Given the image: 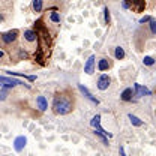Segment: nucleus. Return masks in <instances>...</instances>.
<instances>
[{
	"label": "nucleus",
	"instance_id": "21",
	"mask_svg": "<svg viewBox=\"0 0 156 156\" xmlns=\"http://www.w3.org/2000/svg\"><path fill=\"white\" fill-rule=\"evenodd\" d=\"M120 156H125V152H123V147H120Z\"/></svg>",
	"mask_w": 156,
	"mask_h": 156
},
{
	"label": "nucleus",
	"instance_id": "15",
	"mask_svg": "<svg viewBox=\"0 0 156 156\" xmlns=\"http://www.w3.org/2000/svg\"><path fill=\"white\" fill-rule=\"evenodd\" d=\"M114 57H116L117 60L125 58V50H123L122 47H114Z\"/></svg>",
	"mask_w": 156,
	"mask_h": 156
},
{
	"label": "nucleus",
	"instance_id": "6",
	"mask_svg": "<svg viewBox=\"0 0 156 156\" xmlns=\"http://www.w3.org/2000/svg\"><path fill=\"white\" fill-rule=\"evenodd\" d=\"M123 6L135 14H141L146 9V0H123Z\"/></svg>",
	"mask_w": 156,
	"mask_h": 156
},
{
	"label": "nucleus",
	"instance_id": "11",
	"mask_svg": "<svg viewBox=\"0 0 156 156\" xmlns=\"http://www.w3.org/2000/svg\"><path fill=\"white\" fill-rule=\"evenodd\" d=\"M134 96H135L134 89H132V87H128V89H125V90L122 92L120 99H122V101H125V102H129V101H132V98Z\"/></svg>",
	"mask_w": 156,
	"mask_h": 156
},
{
	"label": "nucleus",
	"instance_id": "10",
	"mask_svg": "<svg viewBox=\"0 0 156 156\" xmlns=\"http://www.w3.org/2000/svg\"><path fill=\"white\" fill-rule=\"evenodd\" d=\"M35 108H36V110H39L41 113L47 111V108H48V102H47L45 96H42V95L36 96V99H35Z\"/></svg>",
	"mask_w": 156,
	"mask_h": 156
},
{
	"label": "nucleus",
	"instance_id": "20",
	"mask_svg": "<svg viewBox=\"0 0 156 156\" xmlns=\"http://www.w3.org/2000/svg\"><path fill=\"white\" fill-rule=\"evenodd\" d=\"M104 15H105V24L108 26L110 24V11H108V8H104Z\"/></svg>",
	"mask_w": 156,
	"mask_h": 156
},
{
	"label": "nucleus",
	"instance_id": "5",
	"mask_svg": "<svg viewBox=\"0 0 156 156\" xmlns=\"http://www.w3.org/2000/svg\"><path fill=\"white\" fill-rule=\"evenodd\" d=\"M58 6H62L58 0H32V5H30L35 14L45 12L47 9H57Z\"/></svg>",
	"mask_w": 156,
	"mask_h": 156
},
{
	"label": "nucleus",
	"instance_id": "14",
	"mask_svg": "<svg viewBox=\"0 0 156 156\" xmlns=\"http://www.w3.org/2000/svg\"><path fill=\"white\" fill-rule=\"evenodd\" d=\"M0 63H5V65H9L11 63V58L8 56V51L0 48Z\"/></svg>",
	"mask_w": 156,
	"mask_h": 156
},
{
	"label": "nucleus",
	"instance_id": "16",
	"mask_svg": "<svg viewBox=\"0 0 156 156\" xmlns=\"http://www.w3.org/2000/svg\"><path fill=\"white\" fill-rule=\"evenodd\" d=\"M143 65H144V66H149V68H152V66L155 65V58L152 57V56H146V57L143 58Z\"/></svg>",
	"mask_w": 156,
	"mask_h": 156
},
{
	"label": "nucleus",
	"instance_id": "7",
	"mask_svg": "<svg viewBox=\"0 0 156 156\" xmlns=\"http://www.w3.org/2000/svg\"><path fill=\"white\" fill-rule=\"evenodd\" d=\"M113 65H114V62L108 56H101V57L98 58V71H101V72L110 71L113 68Z\"/></svg>",
	"mask_w": 156,
	"mask_h": 156
},
{
	"label": "nucleus",
	"instance_id": "1",
	"mask_svg": "<svg viewBox=\"0 0 156 156\" xmlns=\"http://www.w3.org/2000/svg\"><path fill=\"white\" fill-rule=\"evenodd\" d=\"M77 105V98L74 90L71 89H63L54 95L53 99V113L56 116H66L75 110Z\"/></svg>",
	"mask_w": 156,
	"mask_h": 156
},
{
	"label": "nucleus",
	"instance_id": "3",
	"mask_svg": "<svg viewBox=\"0 0 156 156\" xmlns=\"http://www.w3.org/2000/svg\"><path fill=\"white\" fill-rule=\"evenodd\" d=\"M41 18H42L44 26L47 27V30L50 32V35H51L53 38H56L58 30L62 29V23H63L60 11H58V9H47Z\"/></svg>",
	"mask_w": 156,
	"mask_h": 156
},
{
	"label": "nucleus",
	"instance_id": "17",
	"mask_svg": "<svg viewBox=\"0 0 156 156\" xmlns=\"http://www.w3.org/2000/svg\"><path fill=\"white\" fill-rule=\"evenodd\" d=\"M129 120H131V123L135 125V126H143V125H144V123H143L136 116H134V114H129Z\"/></svg>",
	"mask_w": 156,
	"mask_h": 156
},
{
	"label": "nucleus",
	"instance_id": "18",
	"mask_svg": "<svg viewBox=\"0 0 156 156\" xmlns=\"http://www.w3.org/2000/svg\"><path fill=\"white\" fill-rule=\"evenodd\" d=\"M80 90H81V92H83V93H84L86 96L89 98V99H90L92 102H95V104H99V101H98V99H95V98L92 96V95H90V93L87 92V89H86V87H83V86H80Z\"/></svg>",
	"mask_w": 156,
	"mask_h": 156
},
{
	"label": "nucleus",
	"instance_id": "4",
	"mask_svg": "<svg viewBox=\"0 0 156 156\" xmlns=\"http://www.w3.org/2000/svg\"><path fill=\"white\" fill-rule=\"evenodd\" d=\"M21 48L29 54H36L38 50V35L33 29H26L21 32Z\"/></svg>",
	"mask_w": 156,
	"mask_h": 156
},
{
	"label": "nucleus",
	"instance_id": "12",
	"mask_svg": "<svg viewBox=\"0 0 156 156\" xmlns=\"http://www.w3.org/2000/svg\"><path fill=\"white\" fill-rule=\"evenodd\" d=\"M18 84H23V83H21V81H17V80H9V78L0 77V86H5V87H14V86H18Z\"/></svg>",
	"mask_w": 156,
	"mask_h": 156
},
{
	"label": "nucleus",
	"instance_id": "2",
	"mask_svg": "<svg viewBox=\"0 0 156 156\" xmlns=\"http://www.w3.org/2000/svg\"><path fill=\"white\" fill-rule=\"evenodd\" d=\"M156 36V20L150 18L147 24H143L135 33V38H134V42H135V47L138 51H141L144 48V45L147 44L149 39H153Z\"/></svg>",
	"mask_w": 156,
	"mask_h": 156
},
{
	"label": "nucleus",
	"instance_id": "9",
	"mask_svg": "<svg viewBox=\"0 0 156 156\" xmlns=\"http://www.w3.org/2000/svg\"><path fill=\"white\" fill-rule=\"evenodd\" d=\"M95 69H96V56H90V57L87 58L86 65H84V72L89 74V75H92L95 72Z\"/></svg>",
	"mask_w": 156,
	"mask_h": 156
},
{
	"label": "nucleus",
	"instance_id": "8",
	"mask_svg": "<svg viewBox=\"0 0 156 156\" xmlns=\"http://www.w3.org/2000/svg\"><path fill=\"white\" fill-rule=\"evenodd\" d=\"M111 84V77L108 74H101L98 77V81H96V87L99 90H107Z\"/></svg>",
	"mask_w": 156,
	"mask_h": 156
},
{
	"label": "nucleus",
	"instance_id": "13",
	"mask_svg": "<svg viewBox=\"0 0 156 156\" xmlns=\"http://www.w3.org/2000/svg\"><path fill=\"white\" fill-rule=\"evenodd\" d=\"M26 143H27L26 136H18V138L14 141V149H15L17 152H21V150L26 147Z\"/></svg>",
	"mask_w": 156,
	"mask_h": 156
},
{
	"label": "nucleus",
	"instance_id": "19",
	"mask_svg": "<svg viewBox=\"0 0 156 156\" xmlns=\"http://www.w3.org/2000/svg\"><path fill=\"white\" fill-rule=\"evenodd\" d=\"M135 90L138 92V95H144V93H146V95H149V93H150L146 87H141V86H138V84H135Z\"/></svg>",
	"mask_w": 156,
	"mask_h": 156
}]
</instances>
